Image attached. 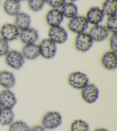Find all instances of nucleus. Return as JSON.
<instances>
[{
    "mask_svg": "<svg viewBox=\"0 0 117 131\" xmlns=\"http://www.w3.org/2000/svg\"><path fill=\"white\" fill-rule=\"evenodd\" d=\"M62 121V116L60 112L49 111L43 116L41 125L45 130H53L61 125Z\"/></svg>",
    "mask_w": 117,
    "mask_h": 131,
    "instance_id": "obj_1",
    "label": "nucleus"
},
{
    "mask_svg": "<svg viewBox=\"0 0 117 131\" xmlns=\"http://www.w3.org/2000/svg\"><path fill=\"white\" fill-rule=\"evenodd\" d=\"M67 82L70 87L77 90H81L89 83L87 74L79 71L70 73L67 78Z\"/></svg>",
    "mask_w": 117,
    "mask_h": 131,
    "instance_id": "obj_2",
    "label": "nucleus"
},
{
    "mask_svg": "<svg viewBox=\"0 0 117 131\" xmlns=\"http://www.w3.org/2000/svg\"><path fill=\"white\" fill-rule=\"evenodd\" d=\"M89 24L85 16L77 15L76 17L69 20L67 28L70 32L78 35L81 33L87 32Z\"/></svg>",
    "mask_w": 117,
    "mask_h": 131,
    "instance_id": "obj_3",
    "label": "nucleus"
},
{
    "mask_svg": "<svg viewBox=\"0 0 117 131\" xmlns=\"http://www.w3.org/2000/svg\"><path fill=\"white\" fill-rule=\"evenodd\" d=\"M38 45L40 57L44 59H53L57 53V45L49 38L42 39Z\"/></svg>",
    "mask_w": 117,
    "mask_h": 131,
    "instance_id": "obj_4",
    "label": "nucleus"
},
{
    "mask_svg": "<svg viewBox=\"0 0 117 131\" xmlns=\"http://www.w3.org/2000/svg\"><path fill=\"white\" fill-rule=\"evenodd\" d=\"M6 64L11 69L16 70H20L24 65L25 59L21 51L12 50H10L5 56Z\"/></svg>",
    "mask_w": 117,
    "mask_h": 131,
    "instance_id": "obj_5",
    "label": "nucleus"
},
{
    "mask_svg": "<svg viewBox=\"0 0 117 131\" xmlns=\"http://www.w3.org/2000/svg\"><path fill=\"white\" fill-rule=\"evenodd\" d=\"M48 35V38L57 45L66 43L68 39V33L61 25L50 27Z\"/></svg>",
    "mask_w": 117,
    "mask_h": 131,
    "instance_id": "obj_6",
    "label": "nucleus"
},
{
    "mask_svg": "<svg viewBox=\"0 0 117 131\" xmlns=\"http://www.w3.org/2000/svg\"><path fill=\"white\" fill-rule=\"evenodd\" d=\"M94 41L87 32L77 35L74 40V47L79 52H86L92 47Z\"/></svg>",
    "mask_w": 117,
    "mask_h": 131,
    "instance_id": "obj_7",
    "label": "nucleus"
},
{
    "mask_svg": "<svg viewBox=\"0 0 117 131\" xmlns=\"http://www.w3.org/2000/svg\"><path fill=\"white\" fill-rule=\"evenodd\" d=\"M81 96L87 104H94L99 98V89L94 84L89 82L81 90Z\"/></svg>",
    "mask_w": 117,
    "mask_h": 131,
    "instance_id": "obj_8",
    "label": "nucleus"
},
{
    "mask_svg": "<svg viewBox=\"0 0 117 131\" xmlns=\"http://www.w3.org/2000/svg\"><path fill=\"white\" fill-rule=\"evenodd\" d=\"M20 32L19 29L14 23H5L0 28V37L9 43L18 38Z\"/></svg>",
    "mask_w": 117,
    "mask_h": 131,
    "instance_id": "obj_9",
    "label": "nucleus"
},
{
    "mask_svg": "<svg viewBox=\"0 0 117 131\" xmlns=\"http://www.w3.org/2000/svg\"><path fill=\"white\" fill-rule=\"evenodd\" d=\"M94 42H102L110 36V32L105 25H93L87 32Z\"/></svg>",
    "mask_w": 117,
    "mask_h": 131,
    "instance_id": "obj_10",
    "label": "nucleus"
},
{
    "mask_svg": "<svg viewBox=\"0 0 117 131\" xmlns=\"http://www.w3.org/2000/svg\"><path fill=\"white\" fill-rule=\"evenodd\" d=\"M105 16L102 9L98 6H93L88 9L85 17L89 24L93 25L101 24Z\"/></svg>",
    "mask_w": 117,
    "mask_h": 131,
    "instance_id": "obj_11",
    "label": "nucleus"
},
{
    "mask_svg": "<svg viewBox=\"0 0 117 131\" xmlns=\"http://www.w3.org/2000/svg\"><path fill=\"white\" fill-rule=\"evenodd\" d=\"M17 103V99L12 91L4 89L0 92V105L2 108L13 109Z\"/></svg>",
    "mask_w": 117,
    "mask_h": 131,
    "instance_id": "obj_12",
    "label": "nucleus"
},
{
    "mask_svg": "<svg viewBox=\"0 0 117 131\" xmlns=\"http://www.w3.org/2000/svg\"><path fill=\"white\" fill-rule=\"evenodd\" d=\"M64 19L60 9L51 8L46 13L45 16L46 24L50 27L61 25Z\"/></svg>",
    "mask_w": 117,
    "mask_h": 131,
    "instance_id": "obj_13",
    "label": "nucleus"
},
{
    "mask_svg": "<svg viewBox=\"0 0 117 131\" xmlns=\"http://www.w3.org/2000/svg\"><path fill=\"white\" fill-rule=\"evenodd\" d=\"M39 32L36 29L30 27L20 31L18 38L24 44H34L39 39Z\"/></svg>",
    "mask_w": 117,
    "mask_h": 131,
    "instance_id": "obj_14",
    "label": "nucleus"
},
{
    "mask_svg": "<svg viewBox=\"0 0 117 131\" xmlns=\"http://www.w3.org/2000/svg\"><path fill=\"white\" fill-rule=\"evenodd\" d=\"M117 52L111 50L107 51L102 55L100 62L105 69L113 71L117 67Z\"/></svg>",
    "mask_w": 117,
    "mask_h": 131,
    "instance_id": "obj_15",
    "label": "nucleus"
},
{
    "mask_svg": "<svg viewBox=\"0 0 117 131\" xmlns=\"http://www.w3.org/2000/svg\"><path fill=\"white\" fill-rule=\"evenodd\" d=\"M16 78L12 72L3 70L0 71V86L4 89L11 90L14 87Z\"/></svg>",
    "mask_w": 117,
    "mask_h": 131,
    "instance_id": "obj_16",
    "label": "nucleus"
},
{
    "mask_svg": "<svg viewBox=\"0 0 117 131\" xmlns=\"http://www.w3.org/2000/svg\"><path fill=\"white\" fill-rule=\"evenodd\" d=\"M21 52L25 60H33L40 57L38 45L36 43L24 44Z\"/></svg>",
    "mask_w": 117,
    "mask_h": 131,
    "instance_id": "obj_17",
    "label": "nucleus"
},
{
    "mask_svg": "<svg viewBox=\"0 0 117 131\" xmlns=\"http://www.w3.org/2000/svg\"><path fill=\"white\" fill-rule=\"evenodd\" d=\"M20 2L17 0H5L2 9L6 15L11 17H15L21 12Z\"/></svg>",
    "mask_w": 117,
    "mask_h": 131,
    "instance_id": "obj_18",
    "label": "nucleus"
},
{
    "mask_svg": "<svg viewBox=\"0 0 117 131\" xmlns=\"http://www.w3.org/2000/svg\"><path fill=\"white\" fill-rule=\"evenodd\" d=\"M14 17V24L19 29L20 31H22L31 27V17L28 13L24 12H20Z\"/></svg>",
    "mask_w": 117,
    "mask_h": 131,
    "instance_id": "obj_19",
    "label": "nucleus"
},
{
    "mask_svg": "<svg viewBox=\"0 0 117 131\" xmlns=\"http://www.w3.org/2000/svg\"><path fill=\"white\" fill-rule=\"evenodd\" d=\"M65 18L70 20L78 15V8L74 2L66 1L60 8Z\"/></svg>",
    "mask_w": 117,
    "mask_h": 131,
    "instance_id": "obj_20",
    "label": "nucleus"
},
{
    "mask_svg": "<svg viewBox=\"0 0 117 131\" xmlns=\"http://www.w3.org/2000/svg\"><path fill=\"white\" fill-rule=\"evenodd\" d=\"M14 117L13 109L2 108L0 111V125L9 126L14 121Z\"/></svg>",
    "mask_w": 117,
    "mask_h": 131,
    "instance_id": "obj_21",
    "label": "nucleus"
},
{
    "mask_svg": "<svg viewBox=\"0 0 117 131\" xmlns=\"http://www.w3.org/2000/svg\"><path fill=\"white\" fill-rule=\"evenodd\" d=\"M100 8L107 17L117 15V0H105Z\"/></svg>",
    "mask_w": 117,
    "mask_h": 131,
    "instance_id": "obj_22",
    "label": "nucleus"
},
{
    "mask_svg": "<svg viewBox=\"0 0 117 131\" xmlns=\"http://www.w3.org/2000/svg\"><path fill=\"white\" fill-rule=\"evenodd\" d=\"M70 131H90V126L85 120L77 119L70 124Z\"/></svg>",
    "mask_w": 117,
    "mask_h": 131,
    "instance_id": "obj_23",
    "label": "nucleus"
},
{
    "mask_svg": "<svg viewBox=\"0 0 117 131\" xmlns=\"http://www.w3.org/2000/svg\"><path fill=\"white\" fill-rule=\"evenodd\" d=\"M30 127L22 120L14 121L9 126V131H29Z\"/></svg>",
    "mask_w": 117,
    "mask_h": 131,
    "instance_id": "obj_24",
    "label": "nucleus"
},
{
    "mask_svg": "<svg viewBox=\"0 0 117 131\" xmlns=\"http://www.w3.org/2000/svg\"><path fill=\"white\" fill-rule=\"evenodd\" d=\"M27 5L30 10L38 12L42 10L45 5V0H27Z\"/></svg>",
    "mask_w": 117,
    "mask_h": 131,
    "instance_id": "obj_25",
    "label": "nucleus"
},
{
    "mask_svg": "<svg viewBox=\"0 0 117 131\" xmlns=\"http://www.w3.org/2000/svg\"><path fill=\"white\" fill-rule=\"evenodd\" d=\"M105 27L110 33L117 34V15L108 16Z\"/></svg>",
    "mask_w": 117,
    "mask_h": 131,
    "instance_id": "obj_26",
    "label": "nucleus"
},
{
    "mask_svg": "<svg viewBox=\"0 0 117 131\" xmlns=\"http://www.w3.org/2000/svg\"><path fill=\"white\" fill-rule=\"evenodd\" d=\"M10 50L9 42L0 37V57H5Z\"/></svg>",
    "mask_w": 117,
    "mask_h": 131,
    "instance_id": "obj_27",
    "label": "nucleus"
},
{
    "mask_svg": "<svg viewBox=\"0 0 117 131\" xmlns=\"http://www.w3.org/2000/svg\"><path fill=\"white\" fill-rule=\"evenodd\" d=\"M66 0H45L46 4L53 9H60Z\"/></svg>",
    "mask_w": 117,
    "mask_h": 131,
    "instance_id": "obj_28",
    "label": "nucleus"
},
{
    "mask_svg": "<svg viewBox=\"0 0 117 131\" xmlns=\"http://www.w3.org/2000/svg\"><path fill=\"white\" fill-rule=\"evenodd\" d=\"M109 45L110 50L117 52V34H111L109 37Z\"/></svg>",
    "mask_w": 117,
    "mask_h": 131,
    "instance_id": "obj_29",
    "label": "nucleus"
},
{
    "mask_svg": "<svg viewBox=\"0 0 117 131\" xmlns=\"http://www.w3.org/2000/svg\"><path fill=\"white\" fill-rule=\"evenodd\" d=\"M29 131H46L41 125H36L30 127Z\"/></svg>",
    "mask_w": 117,
    "mask_h": 131,
    "instance_id": "obj_30",
    "label": "nucleus"
},
{
    "mask_svg": "<svg viewBox=\"0 0 117 131\" xmlns=\"http://www.w3.org/2000/svg\"><path fill=\"white\" fill-rule=\"evenodd\" d=\"M94 131H109L106 128H97V129H95Z\"/></svg>",
    "mask_w": 117,
    "mask_h": 131,
    "instance_id": "obj_31",
    "label": "nucleus"
},
{
    "mask_svg": "<svg viewBox=\"0 0 117 131\" xmlns=\"http://www.w3.org/2000/svg\"><path fill=\"white\" fill-rule=\"evenodd\" d=\"M66 1H67L72 2H74V3H75V2L78 1H79V0H66Z\"/></svg>",
    "mask_w": 117,
    "mask_h": 131,
    "instance_id": "obj_32",
    "label": "nucleus"
},
{
    "mask_svg": "<svg viewBox=\"0 0 117 131\" xmlns=\"http://www.w3.org/2000/svg\"><path fill=\"white\" fill-rule=\"evenodd\" d=\"M18 1H19L20 2H23V1H27V0H17Z\"/></svg>",
    "mask_w": 117,
    "mask_h": 131,
    "instance_id": "obj_33",
    "label": "nucleus"
},
{
    "mask_svg": "<svg viewBox=\"0 0 117 131\" xmlns=\"http://www.w3.org/2000/svg\"><path fill=\"white\" fill-rule=\"evenodd\" d=\"M2 107H1V105H0V111H1V110L2 109Z\"/></svg>",
    "mask_w": 117,
    "mask_h": 131,
    "instance_id": "obj_34",
    "label": "nucleus"
},
{
    "mask_svg": "<svg viewBox=\"0 0 117 131\" xmlns=\"http://www.w3.org/2000/svg\"><path fill=\"white\" fill-rule=\"evenodd\" d=\"M0 5H1V1H0Z\"/></svg>",
    "mask_w": 117,
    "mask_h": 131,
    "instance_id": "obj_35",
    "label": "nucleus"
}]
</instances>
